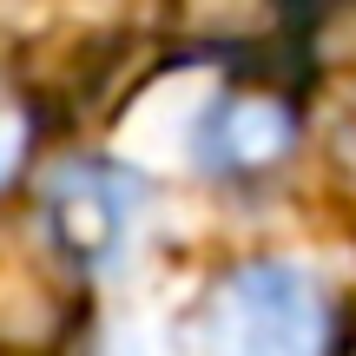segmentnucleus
Wrapping results in <instances>:
<instances>
[{
	"mask_svg": "<svg viewBox=\"0 0 356 356\" xmlns=\"http://www.w3.org/2000/svg\"><path fill=\"white\" fill-rule=\"evenodd\" d=\"M330 310L291 264H244L211 304V356H323Z\"/></svg>",
	"mask_w": 356,
	"mask_h": 356,
	"instance_id": "obj_1",
	"label": "nucleus"
},
{
	"mask_svg": "<svg viewBox=\"0 0 356 356\" xmlns=\"http://www.w3.org/2000/svg\"><path fill=\"white\" fill-rule=\"evenodd\" d=\"M47 204H53V238L86 264H106V257H119L132 218H139V185L119 165H66L53 172Z\"/></svg>",
	"mask_w": 356,
	"mask_h": 356,
	"instance_id": "obj_2",
	"label": "nucleus"
},
{
	"mask_svg": "<svg viewBox=\"0 0 356 356\" xmlns=\"http://www.w3.org/2000/svg\"><path fill=\"white\" fill-rule=\"evenodd\" d=\"M291 139H297V119L277 92H231L204 119V159L218 172H264L291 152Z\"/></svg>",
	"mask_w": 356,
	"mask_h": 356,
	"instance_id": "obj_3",
	"label": "nucleus"
},
{
	"mask_svg": "<svg viewBox=\"0 0 356 356\" xmlns=\"http://www.w3.org/2000/svg\"><path fill=\"white\" fill-rule=\"evenodd\" d=\"M20 152H26V119H20V106H13L7 92H0V185L13 178Z\"/></svg>",
	"mask_w": 356,
	"mask_h": 356,
	"instance_id": "obj_4",
	"label": "nucleus"
}]
</instances>
